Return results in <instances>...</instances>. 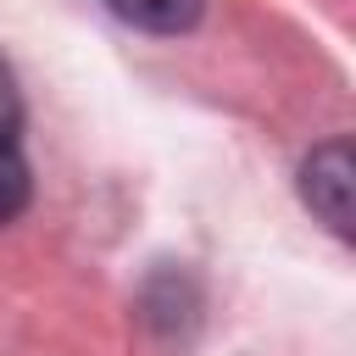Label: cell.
<instances>
[{"mask_svg":"<svg viewBox=\"0 0 356 356\" xmlns=\"http://www.w3.org/2000/svg\"><path fill=\"white\" fill-rule=\"evenodd\" d=\"M28 161L17 150V139H0V222H11L22 206H28Z\"/></svg>","mask_w":356,"mask_h":356,"instance_id":"cell-3","label":"cell"},{"mask_svg":"<svg viewBox=\"0 0 356 356\" xmlns=\"http://www.w3.org/2000/svg\"><path fill=\"white\" fill-rule=\"evenodd\" d=\"M350 195H356V161H350V139L334 134L323 139L306 161H300V200L339 234L350 239Z\"/></svg>","mask_w":356,"mask_h":356,"instance_id":"cell-1","label":"cell"},{"mask_svg":"<svg viewBox=\"0 0 356 356\" xmlns=\"http://www.w3.org/2000/svg\"><path fill=\"white\" fill-rule=\"evenodd\" d=\"M106 6L145 33H189L206 11V0H106Z\"/></svg>","mask_w":356,"mask_h":356,"instance_id":"cell-2","label":"cell"},{"mask_svg":"<svg viewBox=\"0 0 356 356\" xmlns=\"http://www.w3.org/2000/svg\"><path fill=\"white\" fill-rule=\"evenodd\" d=\"M17 122H22V95H17L11 67L0 61V139H17Z\"/></svg>","mask_w":356,"mask_h":356,"instance_id":"cell-4","label":"cell"}]
</instances>
